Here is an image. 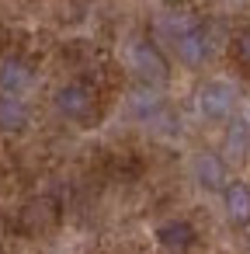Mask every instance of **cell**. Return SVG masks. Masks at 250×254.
I'll return each instance as SVG.
<instances>
[{
    "instance_id": "cell-1",
    "label": "cell",
    "mask_w": 250,
    "mask_h": 254,
    "mask_svg": "<svg viewBox=\"0 0 250 254\" xmlns=\"http://www.w3.org/2000/svg\"><path fill=\"white\" fill-rule=\"evenodd\" d=\"M129 66H132V73L143 80V87H163L167 84V77H170V66H167V60H163V53L150 42V39H139V42H132L129 46Z\"/></svg>"
},
{
    "instance_id": "cell-2",
    "label": "cell",
    "mask_w": 250,
    "mask_h": 254,
    "mask_svg": "<svg viewBox=\"0 0 250 254\" xmlns=\"http://www.w3.org/2000/svg\"><path fill=\"white\" fill-rule=\"evenodd\" d=\"M174 53H177V60L184 63V66H201V63H208V56H212V35H208V28L205 25H191V28H184L177 39H174Z\"/></svg>"
},
{
    "instance_id": "cell-3",
    "label": "cell",
    "mask_w": 250,
    "mask_h": 254,
    "mask_svg": "<svg viewBox=\"0 0 250 254\" xmlns=\"http://www.w3.org/2000/svg\"><path fill=\"white\" fill-rule=\"evenodd\" d=\"M56 112L70 122H87L94 115V91L87 84H63L56 91Z\"/></svg>"
},
{
    "instance_id": "cell-4",
    "label": "cell",
    "mask_w": 250,
    "mask_h": 254,
    "mask_svg": "<svg viewBox=\"0 0 250 254\" xmlns=\"http://www.w3.org/2000/svg\"><path fill=\"white\" fill-rule=\"evenodd\" d=\"M233 105H236V91L226 84V80H208L201 91H198V112L212 122L219 119H229L233 115Z\"/></svg>"
},
{
    "instance_id": "cell-5",
    "label": "cell",
    "mask_w": 250,
    "mask_h": 254,
    "mask_svg": "<svg viewBox=\"0 0 250 254\" xmlns=\"http://www.w3.org/2000/svg\"><path fill=\"white\" fill-rule=\"evenodd\" d=\"M156 240H160V247L170 251V254H188V251L198 244V233H195V226H191L188 219H167V223L156 226Z\"/></svg>"
},
{
    "instance_id": "cell-6",
    "label": "cell",
    "mask_w": 250,
    "mask_h": 254,
    "mask_svg": "<svg viewBox=\"0 0 250 254\" xmlns=\"http://www.w3.org/2000/svg\"><path fill=\"white\" fill-rule=\"evenodd\" d=\"M191 174H195V181L205 188V191H219V188H226V160L222 157H215V153H198L195 157V164H191Z\"/></svg>"
},
{
    "instance_id": "cell-7",
    "label": "cell",
    "mask_w": 250,
    "mask_h": 254,
    "mask_svg": "<svg viewBox=\"0 0 250 254\" xmlns=\"http://www.w3.org/2000/svg\"><path fill=\"white\" fill-rule=\"evenodd\" d=\"M32 84V66L18 56H4L0 60V91L7 94H21Z\"/></svg>"
},
{
    "instance_id": "cell-8",
    "label": "cell",
    "mask_w": 250,
    "mask_h": 254,
    "mask_svg": "<svg viewBox=\"0 0 250 254\" xmlns=\"http://www.w3.org/2000/svg\"><path fill=\"white\" fill-rule=\"evenodd\" d=\"M28 126V105L18 94H0V132H21Z\"/></svg>"
},
{
    "instance_id": "cell-9",
    "label": "cell",
    "mask_w": 250,
    "mask_h": 254,
    "mask_svg": "<svg viewBox=\"0 0 250 254\" xmlns=\"http://www.w3.org/2000/svg\"><path fill=\"white\" fill-rule=\"evenodd\" d=\"M226 216L240 226L250 223V185H243V181L226 185Z\"/></svg>"
},
{
    "instance_id": "cell-10",
    "label": "cell",
    "mask_w": 250,
    "mask_h": 254,
    "mask_svg": "<svg viewBox=\"0 0 250 254\" xmlns=\"http://www.w3.org/2000/svg\"><path fill=\"white\" fill-rule=\"evenodd\" d=\"M226 146H229L233 160H243V157L250 153V126L236 119V122L229 126V132H226Z\"/></svg>"
},
{
    "instance_id": "cell-11",
    "label": "cell",
    "mask_w": 250,
    "mask_h": 254,
    "mask_svg": "<svg viewBox=\"0 0 250 254\" xmlns=\"http://www.w3.org/2000/svg\"><path fill=\"white\" fill-rule=\"evenodd\" d=\"M236 56H240L243 66H250V28H243V32L236 35Z\"/></svg>"
}]
</instances>
